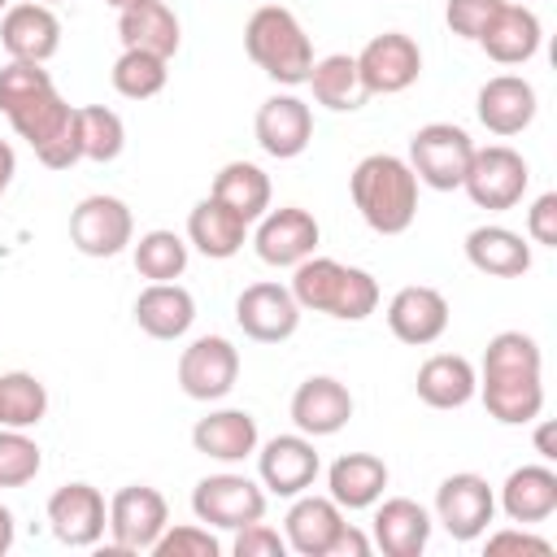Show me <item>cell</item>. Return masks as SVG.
I'll list each match as a JSON object with an SVG mask.
<instances>
[{
    "label": "cell",
    "mask_w": 557,
    "mask_h": 557,
    "mask_svg": "<svg viewBox=\"0 0 557 557\" xmlns=\"http://www.w3.org/2000/svg\"><path fill=\"white\" fill-rule=\"evenodd\" d=\"M0 113L35 148L39 165L70 170L74 161H83L78 109L57 96V87H52V78H48L44 65H35V61H9L0 70Z\"/></svg>",
    "instance_id": "cell-1"
},
{
    "label": "cell",
    "mask_w": 557,
    "mask_h": 557,
    "mask_svg": "<svg viewBox=\"0 0 557 557\" xmlns=\"http://www.w3.org/2000/svg\"><path fill=\"white\" fill-rule=\"evenodd\" d=\"M479 396L505 426H527L544 413V357L527 331H500L483 348Z\"/></svg>",
    "instance_id": "cell-2"
},
{
    "label": "cell",
    "mask_w": 557,
    "mask_h": 557,
    "mask_svg": "<svg viewBox=\"0 0 557 557\" xmlns=\"http://www.w3.org/2000/svg\"><path fill=\"white\" fill-rule=\"evenodd\" d=\"M352 205L374 235H405L418 218V174L396 152H370L348 178Z\"/></svg>",
    "instance_id": "cell-3"
},
{
    "label": "cell",
    "mask_w": 557,
    "mask_h": 557,
    "mask_svg": "<svg viewBox=\"0 0 557 557\" xmlns=\"http://www.w3.org/2000/svg\"><path fill=\"white\" fill-rule=\"evenodd\" d=\"M292 296L300 309H313L339 322H361L379 309L374 274L344 265L335 257H305L300 265H292Z\"/></svg>",
    "instance_id": "cell-4"
},
{
    "label": "cell",
    "mask_w": 557,
    "mask_h": 557,
    "mask_svg": "<svg viewBox=\"0 0 557 557\" xmlns=\"http://www.w3.org/2000/svg\"><path fill=\"white\" fill-rule=\"evenodd\" d=\"M244 52L261 74H270L283 87H300L313 70V44L292 9L261 4L244 26Z\"/></svg>",
    "instance_id": "cell-5"
},
{
    "label": "cell",
    "mask_w": 557,
    "mask_h": 557,
    "mask_svg": "<svg viewBox=\"0 0 557 557\" xmlns=\"http://www.w3.org/2000/svg\"><path fill=\"white\" fill-rule=\"evenodd\" d=\"M474 157V139L453 122H426L409 139V170L435 191H457Z\"/></svg>",
    "instance_id": "cell-6"
},
{
    "label": "cell",
    "mask_w": 557,
    "mask_h": 557,
    "mask_svg": "<svg viewBox=\"0 0 557 557\" xmlns=\"http://www.w3.org/2000/svg\"><path fill=\"white\" fill-rule=\"evenodd\" d=\"M527 183H531V170H527L522 152H513L509 144H487V148H474L470 170L461 178V191L479 209L505 213L527 196Z\"/></svg>",
    "instance_id": "cell-7"
},
{
    "label": "cell",
    "mask_w": 557,
    "mask_h": 557,
    "mask_svg": "<svg viewBox=\"0 0 557 557\" xmlns=\"http://www.w3.org/2000/svg\"><path fill=\"white\" fill-rule=\"evenodd\" d=\"M191 513L205 527L218 531H239L257 518H265V487L252 483L248 474H205L191 487Z\"/></svg>",
    "instance_id": "cell-8"
},
{
    "label": "cell",
    "mask_w": 557,
    "mask_h": 557,
    "mask_svg": "<svg viewBox=\"0 0 557 557\" xmlns=\"http://www.w3.org/2000/svg\"><path fill=\"white\" fill-rule=\"evenodd\" d=\"M496 518V492L483 474L474 470H461V474H448L440 487H435V522L457 540V544H470L487 531V522Z\"/></svg>",
    "instance_id": "cell-9"
},
{
    "label": "cell",
    "mask_w": 557,
    "mask_h": 557,
    "mask_svg": "<svg viewBox=\"0 0 557 557\" xmlns=\"http://www.w3.org/2000/svg\"><path fill=\"white\" fill-rule=\"evenodd\" d=\"M170 527V505L148 483H126L109 500V535L117 553H152L157 535Z\"/></svg>",
    "instance_id": "cell-10"
},
{
    "label": "cell",
    "mask_w": 557,
    "mask_h": 557,
    "mask_svg": "<svg viewBox=\"0 0 557 557\" xmlns=\"http://www.w3.org/2000/svg\"><path fill=\"white\" fill-rule=\"evenodd\" d=\"M357 74L366 96H396L418 83L422 74V48L405 30H383L357 52Z\"/></svg>",
    "instance_id": "cell-11"
},
{
    "label": "cell",
    "mask_w": 557,
    "mask_h": 557,
    "mask_svg": "<svg viewBox=\"0 0 557 557\" xmlns=\"http://www.w3.org/2000/svg\"><path fill=\"white\" fill-rule=\"evenodd\" d=\"M135 239V218L117 196H83L70 213V244L83 257H117Z\"/></svg>",
    "instance_id": "cell-12"
},
{
    "label": "cell",
    "mask_w": 557,
    "mask_h": 557,
    "mask_svg": "<svg viewBox=\"0 0 557 557\" xmlns=\"http://www.w3.org/2000/svg\"><path fill=\"white\" fill-rule=\"evenodd\" d=\"M322 231H318V218L300 205H283V209H265L257 218V235H252V248L265 265L274 270H292L300 265L305 257H313Z\"/></svg>",
    "instance_id": "cell-13"
},
{
    "label": "cell",
    "mask_w": 557,
    "mask_h": 557,
    "mask_svg": "<svg viewBox=\"0 0 557 557\" xmlns=\"http://www.w3.org/2000/svg\"><path fill=\"white\" fill-rule=\"evenodd\" d=\"M300 313L305 309L296 305L292 287H283V283H248L239 292V300H235V322L257 344H283V339H292L296 326H300Z\"/></svg>",
    "instance_id": "cell-14"
},
{
    "label": "cell",
    "mask_w": 557,
    "mask_h": 557,
    "mask_svg": "<svg viewBox=\"0 0 557 557\" xmlns=\"http://www.w3.org/2000/svg\"><path fill=\"white\" fill-rule=\"evenodd\" d=\"M239 379V352L222 335H200L178 357V387L191 400H222Z\"/></svg>",
    "instance_id": "cell-15"
},
{
    "label": "cell",
    "mask_w": 557,
    "mask_h": 557,
    "mask_svg": "<svg viewBox=\"0 0 557 557\" xmlns=\"http://www.w3.org/2000/svg\"><path fill=\"white\" fill-rule=\"evenodd\" d=\"M322 461H318V448L309 435H274L261 444L257 453V474H261V487L274 492V496H300L313 487Z\"/></svg>",
    "instance_id": "cell-16"
},
{
    "label": "cell",
    "mask_w": 557,
    "mask_h": 557,
    "mask_svg": "<svg viewBox=\"0 0 557 557\" xmlns=\"http://www.w3.org/2000/svg\"><path fill=\"white\" fill-rule=\"evenodd\" d=\"M48 527L70 548H91L109 531V505L91 483H65L48 496Z\"/></svg>",
    "instance_id": "cell-17"
},
{
    "label": "cell",
    "mask_w": 557,
    "mask_h": 557,
    "mask_svg": "<svg viewBox=\"0 0 557 557\" xmlns=\"http://www.w3.org/2000/svg\"><path fill=\"white\" fill-rule=\"evenodd\" d=\"M252 131H257V144H261L265 157L292 161V157H300V152L309 148V139H313V113H309V104H305L300 96L283 91V96L261 100Z\"/></svg>",
    "instance_id": "cell-18"
},
{
    "label": "cell",
    "mask_w": 557,
    "mask_h": 557,
    "mask_svg": "<svg viewBox=\"0 0 557 557\" xmlns=\"http://www.w3.org/2000/svg\"><path fill=\"white\" fill-rule=\"evenodd\" d=\"M0 44L9 52V61H52L61 48V22L48 4L26 0V4H9L0 17Z\"/></svg>",
    "instance_id": "cell-19"
},
{
    "label": "cell",
    "mask_w": 557,
    "mask_h": 557,
    "mask_svg": "<svg viewBox=\"0 0 557 557\" xmlns=\"http://www.w3.org/2000/svg\"><path fill=\"white\" fill-rule=\"evenodd\" d=\"M387 331L400 344H413V348L435 344L448 331V300H444V292H435L426 283L400 287L392 296V305H387Z\"/></svg>",
    "instance_id": "cell-20"
},
{
    "label": "cell",
    "mask_w": 557,
    "mask_h": 557,
    "mask_svg": "<svg viewBox=\"0 0 557 557\" xmlns=\"http://www.w3.org/2000/svg\"><path fill=\"white\" fill-rule=\"evenodd\" d=\"M348 418H352V392L331 374H313L292 392V422L309 440L344 431Z\"/></svg>",
    "instance_id": "cell-21"
},
{
    "label": "cell",
    "mask_w": 557,
    "mask_h": 557,
    "mask_svg": "<svg viewBox=\"0 0 557 557\" xmlns=\"http://www.w3.org/2000/svg\"><path fill=\"white\" fill-rule=\"evenodd\" d=\"M535 109H540L535 87H531L522 74H496V78H487V83L479 87V100H474L479 122H483L492 135H500V139L527 131V126L535 122Z\"/></svg>",
    "instance_id": "cell-22"
},
{
    "label": "cell",
    "mask_w": 557,
    "mask_h": 557,
    "mask_svg": "<svg viewBox=\"0 0 557 557\" xmlns=\"http://www.w3.org/2000/svg\"><path fill=\"white\" fill-rule=\"evenodd\" d=\"M474 44H479L496 65H522V61H531V57L540 52L544 26H540L535 9L505 0V4L496 9V17L487 22V30H483Z\"/></svg>",
    "instance_id": "cell-23"
},
{
    "label": "cell",
    "mask_w": 557,
    "mask_h": 557,
    "mask_svg": "<svg viewBox=\"0 0 557 557\" xmlns=\"http://www.w3.org/2000/svg\"><path fill=\"white\" fill-rule=\"evenodd\" d=\"M509 522L518 527H535V522H548L557 513V470L548 461L540 466H518L509 470V479L500 483V500Z\"/></svg>",
    "instance_id": "cell-24"
},
{
    "label": "cell",
    "mask_w": 557,
    "mask_h": 557,
    "mask_svg": "<svg viewBox=\"0 0 557 557\" xmlns=\"http://www.w3.org/2000/svg\"><path fill=\"white\" fill-rule=\"evenodd\" d=\"M344 527V509L331 496H292V509L283 518V540L300 557H326L335 535Z\"/></svg>",
    "instance_id": "cell-25"
},
{
    "label": "cell",
    "mask_w": 557,
    "mask_h": 557,
    "mask_svg": "<svg viewBox=\"0 0 557 557\" xmlns=\"http://www.w3.org/2000/svg\"><path fill=\"white\" fill-rule=\"evenodd\" d=\"M370 540L387 557H418L426 548V540H431V513L409 496H392V500H383L374 509Z\"/></svg>",
    "instance_id": "cell-26"
},
{
    "label": "cell",
    "mask_w": 557,
    "mask_h": 557,
    "mask_svg": "<svg viewBox=\"0 0 557 557\" xmlns=\"http://www.w3.org/2000/svg\"><path fill=\"white\" fill-rule=\"evenodd\" d=\"M413 387H418V400L431 409H461L479 392V370L461 352H435L418 366Z\"/></svg>",
    "instance_id": "cell-27"
},
{
    "label": "cell",
    "mask_w": 557,
    "mask_h": 557,
    "mask_svg": "<svg viewBox=\"0 0 557 557\" xmlns=\"http://www.w3.org/2000/svg\"><path fill=\"white\" fill-rule=\"evenodd\" d=\"M135 322L152 339H183L196 322V300L183 283H148L135 296Z\"/></svg>",
    "instance_id": "cell-28"
},
{
    "label": "cell",
    "mask_w": 557,
    "mask_h": 557,
    "mask_svg": "<svg viewBox=\"0 0 557 557\" xmlns=\"http://www.w3.org/2000/svg\"><path fill=\"white\" fill-rule=\"evenodd\" d=\"M191 444H196V453H205L213 461H244L261 444L257 418L248 409H213L191 426Z\"/></svg>",
    "instance_id": "cell-29"
},
{
    "label": "cell",
    "mask_w": 557,
    "mask_h": 557,
    "mask_svg": "<svg viewBox=\"0 0 557 557\" xmlns=\"http://www.w3.org/2000/svg\"><path fill=\"white\" fill-rule=\"evenodd\" d=\"M117 39L122 48H144L157 57H174L178 52V17L165 0H131L126 9H117Z\"/></svg>",
    "instance_id": "cell-30"
},
{
    "label": "cell",
    "mask_w": 557,
    "mask_h": 557,
    "mask_svg": "<svg viewBox=\"0 0 557 557\" xmlns=\"http://www.w3.org/2000/svg\"><path fill=\"white\" fill-rule=\"evenodd\" d=\"M244 239H248V222H244L235 209H226L222 200H213V196H205V200L187 213V244H191L200 257H209V261L235 257V252L244 248Z\"/></svg>",
    "instance_id": "cell-31"
},
{
    "label": "cell",
    "mask_w": 557,
    "mask_h": 557,
    "mask_svg": "<svg viewBox=\"0 0 557 557\" xmlns=\"http://www.w3.org/2000/svg\"><path fill=\"white\" fill-rule=\"evenodd\" d=\"M466 261L492 278H522L531 270V244L509 226H474L466 235Z\"/></svg>",
    "instance_id": "cell-32"
},
{
    "label": "cell",
    "mask_w": 557,
    "mask_h": 557,
    "mask_svg": "<svg viewBox=\"0 0 557 557\" xmlns=\"http://www.w3.org/2000/svg\"><path fill=\"white\" fill-rule=\"evenodd\" d=\"M326 487H331V500H335L339 509H370V505L383 500L387 466H383V457H374V453H344V457L331 461Z\"/></svg>",
    "instance_id": "cell-33"
},
{
    "label": "cell",
    "mask_w": 557,
    "mask_h": 557,
    "mask_svg": "<svg viewBox=\"0 0 557 557\" xmlns=\"http://www.w3.org/2000/svg\"><path fill=\"white\" fill-rule=\"evenodd\" d=\"M213 200H222L226 209H235L248 226L270 209V174L252 161H226L218 174H213V187H209Z\"/></svg>",
    "instance_id": "cell-34"
},
{
    "label": "cell",
    "mask_w": 557,
    "mask_h": 557,
    "mask_svg": "<svg viewBox=\"0 0 557 557\" xmlns=\"http://www.w3.org/2000/svg\"><path fill=\"white\" fill-rule=\"evenodd\" d=\"M305 83L313 87V100L335 109V113H352L370 100L361 87V74H357V57H348V52H331V57L313 61Z\"/></svg>",
    "instance_id": "cell-35"
},
{
    "label": "cell",
    "mask_w": 557,
    "mask_h": 557,
    "mask_svg": "<svg viewBox=\"0 0 557 557\" xmlns=\"http://www.w3.org/2000/svg\"><path fill=\"white\" fill-rule=\"evenodd\" d=\"M131 257H135L139 278H148V283H174L187 270L191 244L183 235L157 226V231H144L139 239H131Z\"/></svg>",
    "instance_id": "cell-36"
},
{
    "label": "cell",
    "mask_w": 557,
    "mask_h": 557,
    "mask_svg": "<svg viewBox=\"0 0 557 557\" xmlns=\"http://www.w3.org/2000/svg\"><path fill=\"white\" fill-rule=\"evenodd\" d=\"M44 413H48V387L35 374L26 370L0 374V426L26 431V426H39Z\"/></svg>",
    "instance_id": "cell-37"
},
{
    "label": "cell",
    "mask_w": 557,
    "mask_h": 557,
    "mask_svg": "<svg viewBox=\"0 0 557 557\" xmlns=\"http://www.w3.org/2000/svg\"><path fill=\"white\" fill-rule=\"evenodd\" d=\"M165 65L170 61L157 57V52L122 48V57L113 61V87H117V96H126V100H152L165 87V78H170Z\"/></svg>",
    "instance_id": "cell-38"
},
{
    "label": "cell",
    "mask_w": 557,
    "mask_h": 557,
    "mask_svg": "<svg viewBox=\"0 0 557 557\" xmlns=\"http://www.w3.org/2000/svg\"><path fill=\"white\" fill-rule=\"evenodd\" d=\"M78 144H83V161H117L126 148V126L113 109L104 104H83L78 109Z\"/></svg>",
    "instance_id": "cell-39"
},
{
    "label": "cell",
    "mask_w": 557,
    "mask_h": 557,
    "mask_svg": "<svg viewBox=\"0 0 557 557\" xmlns=\"http://www.w3.org/2000/svg\"><path fill=\"white\" fill-rule=\"evenodd\" d=\"M44 457H39V444L26 435V431H13V426H0V487H22L39 474Z\"/></svg>",
    "instance_id": "cell-40"
},
{
    "label": "cell",
    "mask_w": 557,
    "mask_h": 557,
    "mask_svg": "<svg viewBox=\"0 0 557 557\" xmlns=\"http://www.w3.org/2000/svg\"><path fill=\"white\" fill-rule=\"evenodd\" d=\"M157 557H218L222 544L213 540V531L205 522H183V527H165L152 544Z\"/></svg>",
    "instance_id": "cell-41"
},
{
    "label": "cell",
    "mask_w": 557,
    "mask_h": 557,
    "mask_svg": "<svg viewBox=\"0 0 557 557\" xmlns=\"http://www.w3.org/2000/svg\"><path fill=\"white\" fill-rule=\"evenodd\" d=\"M500 4H505V0H448V4H444V22H448L453 35L479 39V35L487 30V22L496 17Z\"/></svg>",
    "instance_id": "cell-42"
},
{
    "label": "cell",
    "mask_w": 557,
    "mask_h": 557,
    "mask_svg": "<svg viewBox=\"0 0 557 557\" xmlns=\"http://www.w3.org/2000/svg\"><path fill=\"white\" fill-rule=\"evenodd\" d=\"M231 553H235V557H283V553H287V540H283L270 522L257 518V522H248V527L235 531Z\"/></svg>",
    "instance_id": "cell-43"
},
{
    "label": "cell",
    "mask_w": 557,
    "mask_h": 557,
    "mask_svg": "<svg viewBox=\"0 0 557 557\" xmlns=\"http://www.w3.org/2000/svg\"><path fill=\"white\" fill-rule=\"evenodd\" d=\"M483 535H487V531H483ZM483 548H487L492 557H500V553H531V557H553V544H548L544 535L527 531V527H505V531H492V535L483 540Z\"/></svg>",
    "instance_id": "cell-44"
},
{
    "label": "cell",
    "mask_w": 557,
    "mask_h": 557,
    "mask_svg": "<svg viewBox=\"0 0 557 557\" xmlns=\"http://www.w3.org/2000/svg\"><path fill=\"white\" fill-rule=\"evenodd\" d=\"M527 235L544 248H557V191L535 196V205L527 209Z\"/></svg>",
    "instance_id": "cell-45"
},
{
    "label": "cell",
    "mask_w": 557,
    "mask_h": 557,
    "mask_svg": "<svg viewBox=\"0 0 557 557\" xmlns=\"http://www.w3.org/2000/svg\"><path fill=\"white\" fill-rule=\"evenodd\" d=\"M370 548H374V540L366 535V531H357L352 522H344L339 527V535H335V544H331V553L326 557H370Z\"/></svg>",
    "instance_id": "cell-46"
},
{
    "label": "cell",
    "mask_w": 557,
    "mask_h": 557,
    "mask_svg": "<svg viewBox=\"0 0 557 557\" xmlns=\"http://www.w3.org/2000/svg\"><path fill=\"white\" fill-rule=\"evenodd\" d=\"M540 426H535V453L544 457V461H557V426L548 422V418H535Z\"/></svg>",
    "instance_id": "cell-47"
},
{
    "label": "cell",
    "mask_w": 557,
    "mask_h": 557,
    "mask_svg": "<svg viewBox=\"0 0 557 557\" xmlns=\"http://www.w3.org/2000/svg\"><path fill=\"white\" fill-rule=\"evenodd\" d=\"M13 174H17V152L0 139V196L9 191V183H13Z\"/></svg>",
    "instance_id": "cell-48"
},
{
    "label": "cell",
    "mask_w": 557,
    "mask_h": 557,
    "mask_svg": "<svg viewBox=\"0 0 557 557\" xmlns=\"http://www.w3.org/2000/svg\"><path fill=\"white\" fill-rule=\"evenodd\" d=\"M13 535H17V527H13V509L0 505V557L13 548Z\"/></svg>",
    "instance_id": "cell-49"
},
{
    "label": "cell",
    "mask_w": 557,
    "mask_h": 557,
    "mask_svg": "<svg viewBox=\"0 0 557 557\" xmlns=\"http://www.w3.org/2000/svg\"><path fill=\"white\" fill-rule=\"evenodd\" d=\"M104 4H113V9H126V4H131V0H104Z\"/></svg>",
    "instance_id": "cell-50"
},
{
    "label": "cell",
    "mask_w": 557,
    "mask_h": 557,
    "mask_svg": "<svg viewBox=\"0 0 557 557\" xmlns=\"http://www.w3.org/2000/svg\"><path fill=\"white\" fill-rule=\"evenodd\" d=\"M4 9H9V0H0V13H4Z\"/></svg>",
    "instance_id": "cell-51"
},
{
    "label": "cell",
    "mask_w": 557,
    "mask_h": 557,
    "mask_svg": "<svg viewBox=\"0 0 557 557\" xmlns=\"http://www.w3.org/2000/svg\"><path fill=\"white\" fill-rule=\"evenodd\" d=\"M39 4H52V0H39Z\"/></svg>",
    "instance_id": "cell-52"
}]
</instances>
